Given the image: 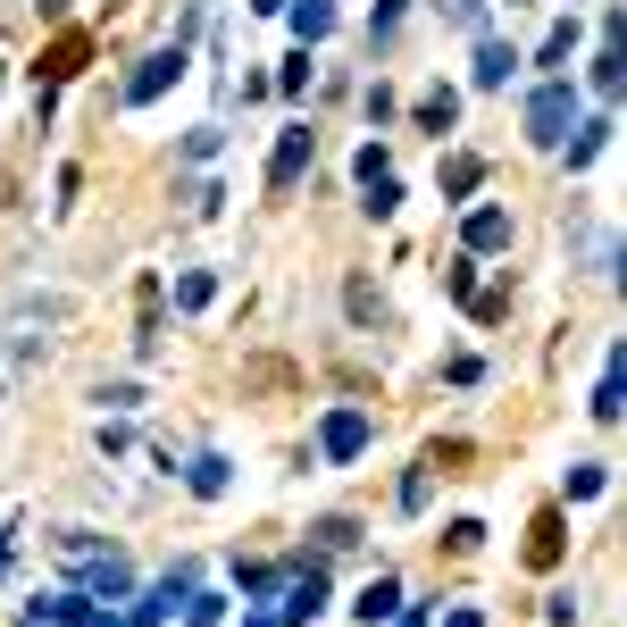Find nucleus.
I'll use <instances>...</instances> for the list:
<instances>
[{
  "label": "nucleus",
  "mask_w": 627,
  "mask_h": 627,
  "mask_svg": "<svg viewBox=\"0 0 627 627\" xmlns=\"http://www.w3.org/2000/svg\"><path fill=\"white\" fill-rule=\"evenodd\" d=\"M243 627H276V619H243Z\"/></svg>",
  "instance_id": "nucleus-25"
},
{
  "label": "nucleus",
  "mask_w": 627,
  "mask_h": 627,
  "mask_svg": "<svg viewBox=\"0 0 627 627\" xmlns=\"http://www.w3.org/2000/svg\"><path fill=\"white\" fill-rule=\"evenodd\" d=\"M318 443H326V460H352V452L368 443V418H360V410H335V418L318 427Z\"/></svg>",
  "instance_id": "nucleus-4"
},
{
  "label": "nucleus",
  "mask_w": 627,
  "mask_h": 627,
  "mask_svg": "<svg viewBox=\"0 0 627 627\" xmlns=\"http://www.w3.org/2000/svg\"><path fill=\"white\" fill-rule=\"evenodd\" d=\"M185 76V51H151L143 67L126 76V101H151V93H168V84Z\"/></svg>",
  "instance_id": "nucleus-3"
},
{
  "label": "nucleus",
  "mask_w": 627,
  "mask_h": 627,
  "mask_svg": "<svg viewBox=\"0 0 627 627\" xmlns=\"http://www.w3.org/2000/svg\"><path fill=\"white\" fill-rule=\"evenodd\" d=\"M452 117H460V101H452V93H436V101H418V126H427V134H443V126H452Z\"/></svg>",
  "instance_id": "nucleus-15"
},
{
  "label": "nucleus",
  "mask_w": 627,
  "mask_h": 627,
  "mask_svg": "<svg viewBox=\"0 0 627 627\" xmlns=\"http://www.w3.org/2000/svg\"><path fill=\"white\" fill-rule=\"evenodd\" d=\"M192 494H227V460H218V452L192 460Z\"/></svg>",
  "instance_id": "nucleus-14"
},
{
  "label": "nucleus",
  "mask_w": 627,
  "mask_h": 627,
  "mask_svg": "<svg viewBox=\"0 0 627 627\" xmlns=\"http://www.w3.org/2000/svg\"><path fill=\"white\" fill-rule=\"evenodd\" d=\"M318 603H326V577L302 569V577H293V594H285V619H318Z\"/></svg>",
  "instance_id": "nucleus-9"
},
{
  "label": "nucleus",
  "mask_w": 627,
  "mask_h": 627,
  "mask_svg": "<svg viewBox=\"0 0 627 627\" xmlns=\"http://www.w3.org/2000/svg\"><path fill=\"white\" fill-rule=\"evenodd\" d=\"M477 176H485V168H477V159H452V168H443V192H452V201H460V192H477Z\"/></svg>",
  "instance_id": "nucleus-19"
},
{
  "label": "nucleus",
  "mask_w": 627,
  "mask_h": 627,
  "mask_svg": "<svg viewBox=\"0 0 627 627\" xmlns=\"http://www.w3.org/2000/svg\"><path fill=\"white\" fill-rule=\"evenodd\" d=\"M569 126H577V84H544L527 101V143H569Z\"/></svg>",
  "instance_id": "nucleus-1"
},
{
  "label": "nucleus",
  "mask_w": 627,
  "mask_h": 627,
  "mask_svg": "<svg viewBox=\"0 0 627 627\" xmlns=\"http://www.w3.org/2000/svg\"><path fill=\"white\" fill-rule=\"evenodd\" d=\"M511 243V218L502 209H469V251H502Z\"/></svg>",
  "instance_id": "nucleus-8"
},
{
  "label": "nucleus",
  "mask_w": 627,
  "mask_h": 627,
  "mask_svg": "<svg viewBox=\"0 0 627 627\" xmlns=\"http://www.w3.org/2000/svg\"><path fill=\"white\" fill-rule=\"evenodd\" d=\"M569 51H577V25L561 18V25H552V34H544V67H561V59H569Z\"/></svg>",
  "instance_id": "nucleus-18"
},
{
  "label": "nucleus",
  "mask_w": 627,
  "mask_h": 627,
  "mask_svg": "<svg viewBox=\"0 0 627 627\" xmlns=\"http://www.w3.org/2000/svg\"><path fill=\"white\" fill-rule=\"evenodd\" d=\"M84 586H93V594H109V603H117V594H126L134 577H126V561L109 552V561H93V569H84Z\"/></svg>",
  "instance_id": "nucleus-11"
},
{
  "label": "nucleus",
  "mask_w": 627,
  "mask_h": 627,
  "mask_svg": "<svg viewBox=\"0 0 627 627\" xmlns=\"http://www.w3.org/2000/svg\"><path fill=\"white\" fill-rule=\"evenodd\" d=\"M209 302V276H201V268H192V276H176V310H201Z\"/></svg>",
  "instance_id": "nucleus-20"
},
{
  "label": "nucleus",
  "mask_w": 627,
  "mask_h": 627,
  "mask_svg": "<svg viewBox=\"0 0 627 627\" xmlns=\"http://www.w3.org/2000/svg\"><path fill=\"white\" fill-rule=\"evenodd\" d=\"M603 143H610V117H594V126H586V134H577V143H569V159H577V168H586V159H603Z\"/></svg>",
  "instance_id": "nucleus-16"
},
{
  "label": "nucleus",
  "mask_w": 627,
  "mask_h": 627,
  "mask_svg": "<svg viewBox=\"0 0 627 627\" xmlns=\"http://www.w3.org/2000/svg\"><path fill=\"white\" fill-rule=\"evenodd\" d=\"M251 9H260V18H276V9H285V0H251Z\"/></svg>",
  "instance_id": "nucleus-24"
},
{
  "label": "nucleus",
  "mask_w": 627,
  "mask_h": 627,
  "mask_svg": "<svg viewBox=\"0 0 627 627\" xmlns=\"http://www.w3.org/2000/svg\"><path fill=\"white\" fill-rule=\"evenodd\" d=\"M84 51H93L84 34H59L51 51H42V76H51V84H59V76H76V67H84Z\"/></svg>",
  "instance_id": "nucleus-7"
},
{
  "label": "nucleus",
  "mask_w": 627,
  "mask_h": 627,
  "mask_svg": "<svg viewBox=\"0 0 627 627\" xmlns=\"http://www.w3.org/2000/svg\"><path fill=\"white\" fill-rule=\"evenodd\" d=\"M561 544H569V535H561V511H544L527 527V569H552V561H561Z\"/></svg>",
  "instance_id": "nucleus-5"
},
{
  "label": "nucleus",
  "mask_w": 627,
  "mask_h": 627,
  "mask_svg": "<svg viewBox=\"0 0 627 627\" xmlns=\"http://www.w3.org/2000/svg\"><path fill=\"white\" fill-rule=\"evenodd\" d=\"M394 610H401V586H394V577H377V586L360 594V619L377 627V619H394Z\"/></svg>",
  "instance_id": "nucleus-12"
},
{
  "label": "nucleus",
  "mask_w": 627,
  "mask_h": 627,
  "mask_svg": "<svg viewBox=\"0 0 627 627\" xmlns=\"http://www.w3.org/2000/svg\"><path fill=\"white\" fill-rule=\"evenodd\" d=\"M586 494H603V469H586V460H577V469H569V502H586Z\"/></svg>",
  "instance_id": "nucleus-23"
},
{
  "label": "nucleus",
  "mask_w": 627,
  "mask_h": 627,
  "mask_svg": "<svg viewBox=\"0 0 627 627\" xmlns=\"http://www.w3.org/2000/svg\"><path fill=\"white\" fill-rule=\"evenodd\" d=\"M318 544L343 552V544H360V527H352V519H318Z\"/></svg>",
  "instance_id": "nucleus-21"
},
{
  "label": "nucleus",
  "mask_w": 627,
  "mask_h": 627,
  "mask_svg": "<svg viewBox=\"0 0 627 627\" xmlns=\"http://www.w3.org/2000/svg\"><path fill=\"white\" fill-rule=\"evenodd\" d=\"M394 201H401V185H394V176H368V218H394Z\"/></svg>",
  "instance_id": "nucleus-17"
},
{
  "label": "nucleus",
  "mask_w": 627,
  "mask_h": 627,
  "mask_svg": "<svg viewBox=\"0 0 627 627\" xmlns=\"http://www.w3.org/2000/svg\"><path fill=\"white\" fill-rule=\"evenodd\" d=\"M443 18H452V25H469V34H477V25H485V0H443Z\"/></svg>",
  "instance_id": "nucleus-22"
},
{
  "label": "nucleus",
  "mask_w": 627,
  "mask_h": 627,
  "mask_svg": "<svg viewBox=\"0 0 627 627\" xmlns=\"http://www.w3.org/2000/svg\"><path fill=\"white\" fill-rule=\"evenodd\" d=\"M310 151H318V143H310V126H285V134H276V159H268V192H293V176L310 168Z\"/></svg>",
  "instance_id": "nucleus-2"
},
{
  "label": "nucleus",
  "mask_w": 627,
  "mask_h": 627,
  "mask_svg": "<svg viewBox=\"0 0 627 627\" xmlns=\"http://www.w3.org/2000/svg\"><path fill=\"white\" fill-rule=\"evenodd\" d=\"M511 42H477V84H511Z\"/></svg>",
  "instance_id": "nucleus-10"
},
{
  "label": "nucleus",
  "mask_w": 627,
  "mask_h": 627,
  "mask_svg": "<svg viewBox=\"0 0 627 627\" xmlns=\"http://www.w3.org/2000/svg\"><path fill=\"white\" fill-rule=\"evenodd\" d=\"M326 25H335V9H326V0H293V34H302V42H318Z\"/></svg>",
  "instance_id": "nucleus-13"
},
{
  "label": "nucleus",
  "mask_w": 627,
  "mask_h": 627,
  "mask_svg": "<svg viewBox=\"0 0 627 627\" xmlns=\"http://www.w3.org/2000/svg\"><path fill=\"white\" fill-rule=\"evenodd\" d=\"M34 619H59V627H101V610L84 603V594H51V603H34Z\"/></svg>",
  "instance_id": "nucleus-6"
}]
</instances>
